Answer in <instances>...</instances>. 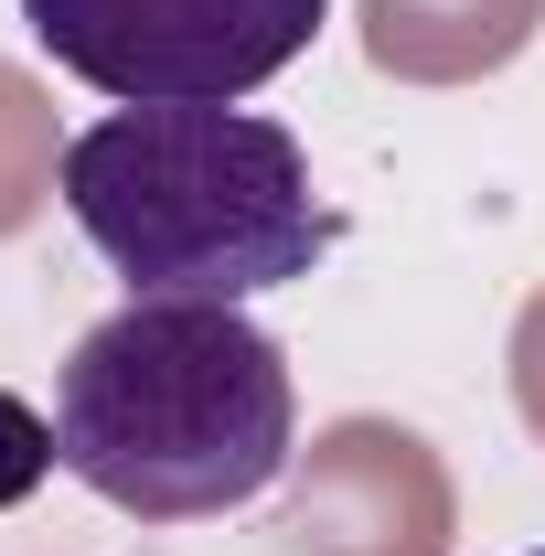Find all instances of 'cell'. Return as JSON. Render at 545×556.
I'll return each mask as SVG.
<instances>
[{
  "label": "cell",
  "instance_id": "5b68a950",
  "mask_svg": "<svg viewBox=\"0 0 545 556\" xmlns=\"http://www.w3.org/2000/svg\"><path fill=\"white\" fill-rule=\"evenodd\" d=\"M535 556H545V546H535Z\"/></svg>",
  "mask_w": 545,
  "mask_h": 556
},
{
  "label": "cell",
  "instance_id": "3957f363",
  "mask_svg": "<svg viewBox=\"0 0 545 556\" xmlns=\"http://www.w3.org/2000/svg\"><path fill=\"white\" fill-rule=\"evenodd\" d=\"M332 0H22V33L118 108H236L310 54Z\"/></svg>",
  "mask_w": 545,
  "mask_h": 556
},
{
  "label": "cell",
  "instance_id": "7a4b0ae2",
  "mask_svg": "<svg viewBox=\"0 0 545 556\" xmlns=\"http://www.w3.org/2000/svg\"><path fill=\"white\" fill-rule=\"evenodd\" d=\"M75 236L129 278V300H257L342 247L300 139L257 108H118L65 139Z\"/></svg>",
  "mask_w": 545,
  "mask_h": 556
},
{
  "label": "cell",
  "instance_id": "6da1fadb",
  "mask_svg": "<svg viewBox=\"0 0 545 556\" xmlns=\"http://www.w3.org/2000/svg\"><path fill=\"white\" fill-rule=\"evenodd\" d=\"M289 353L236 300H129L54 375L65 482L139 525H214L289 471Z\"/></svg>",
  "mask_w": 545,
  "mask_h": 556
},
{
  "label": "cell",
  "instance_id": "277c9868",
  "mask_svg": "<svg viewBox=\"0 0 545 556\" xmlns=\"http://www.w3.org/2000/svg\"><path fill=\"white\" fill-rule=\"evenodd\" d=\"M43 471H65V460H54V417L22 407V396L0 386V514H11V503H33Z\"/></svg>",
  "mask_w": 545,
  "mask_h": 556
}]
</instances>
